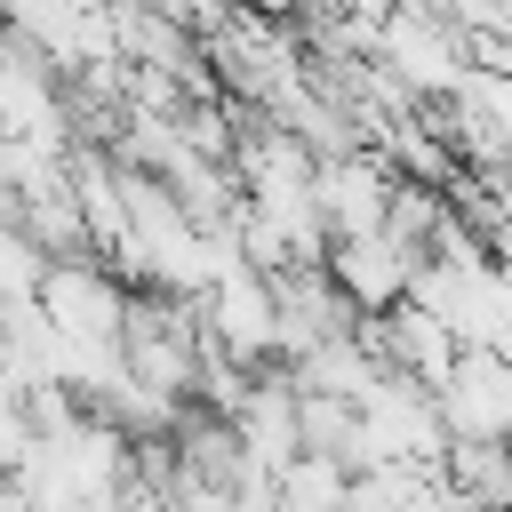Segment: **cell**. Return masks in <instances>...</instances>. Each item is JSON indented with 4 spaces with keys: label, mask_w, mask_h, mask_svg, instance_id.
Returning <instances> with one entry per match:
<instances>
[{
    "label": "cell",
    "mask_w": 512,
    "mask_h": 512,
    "mask_svg": "<svg viewBox=\"0 0 512 512\" xmlns=\"http://www.w3.org/2000/svg\"><path fill=\"white\" fill-rule=\"evenodd\" d=\"M200 328L208 344H224L240 368H272L280 360V304H272V272L256 256H232L208 288H200Z\"/></svg>",
    "instance_id": "obj_1"
},
{
    "label": "cell",
    "mask_w": 512,
    "mask_h": 512,
    "mask_svg": "<svg viewBox=\"0 0 512 512\" xmlns=\"http://www.w3.org/2000/svg\"><path fill=\"white\" fill-rule=\"evenodd\" d=\"M376 56H384L416 96H456L464 72H472L464 24L432 16V8H384V16H376Z\"/></svg>",
    "instance_id": "obj_2"
},
{
    "label": "cell",
    "mask_w": 512,
    "mask_h": 512,
    "mask_svg": "<svg viewBox=\"0 0 512 512\" xmlns=\"http://www.w3.org/2000/svg\"><path fill=\"white\" fill-rule=\"evenodd\" d=\"M40 312H48L72 344H120L128 280H120L112 256H48V272H40Z\"/></svg>",
    "instance_id": "obj_3"
},
{
    "label": "cell",
    "mask_w": 512,
    "mask_h": 512,
    "mask_svg": "<svg viewBox=\"0 0 512 512\" xmlns=\"http://www.w3.org/2000/svg\"><path fill=\"white\" fill-rule=\"evenodd\" d=\"M432 392H440L448 440H504V432H512V352L464 344L456 368H448Z\"/></svg>",
    "instance_id": "obj_4"
},
{
    "label": "cell",
    "mask_w": 512,
    "mask_h": 512,
    "mask_svg": "<svg viewBox=\"0 0 512 512\" xmlns=\"http://www.w3.org/2000/svg\"><path fill=\"white\" fill-rule=\"evenodd\" d=\"M272 304H280V360H304L312 344L360 328V304L336 288L328 264H280L272 272Z\"/></svg>",
    "instance_id": "obj_5"
},
{
    "label": "cell",
    "mask_w": 512,
    "mask_h": 512,
    "mask_svg": "<svg viewBox=\"0 0 512 512\" xmlns=\"http://www.w3.org/2000/svg\"><path fill=\"white\" fill-rule=\"evenodd\" d=\"M312 200H320V224H328V240H336V232H384L392 160H376L368 144H352V152H328V160H320V176H312Z\"/></svg>",
    "instance_id": "obj_6"
},
{
    "label": "cell",
    "mask_w": 512,
    "mask_h": 512,
    "mask_svg": "<svg viewBox=\"0 0 512 512\" xmlns=\"http://www.w3.org/2000/svg\"><path fill=\"white\" fill-rule=\"evenodd\" d=\"M328 272H336V288L360 304V320L368 312H392L400 296H408V280H416V248H400L392 232H336L328 240Z\"/></svg>",
    "instance_id": "obj_7"
},
{
    "label": "cell",
    "mask_w": 512,
    "mask_h": 512,
    "mask_svg": "<svg viewBox=\"0 0 512 512\" xmlns=\"http://www.w3.org/2000/svg\"><path fill=\"white\" fill-rule=\"evenodd\" d=\"M344 488H352V464H344V456L296 448V456L272 472V512H344Z\"/></svg>",
    "instance_id": "obj_8"
},
{
    "label": "cell",
    "mask_w": 512,
    "mask_h": 512,
    "mask_svg": "<svg viewBox=\"0 0 512 512\" xmlns=\"http://www.w3.org/2000/svg\"><path fill=\"white\" fill-rule=\"evenodd\" d=\"M40 272H48V248H40L16 216H0V304L40 296Z\"/></svg>",
    "instance_id": "obj_9"
}]
</instances>
